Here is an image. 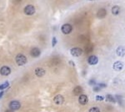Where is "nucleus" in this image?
<instances>
[{
  "label": "nucleus",
  "instance_id": "obj_1",
  "mask_svg": "<svg viewBox=\"0 0 125 112\" xmlns=\"http://www.w3.org/2000/svg\"><path fill=\"white\" fill-rule=\"evenodd\" d=\"M15 61L18 66H23L27 63V57L23 54H18V55H17Z\"/></svg>",
  "mask_w": 125,
  "mask_h": 112
},
{
  "label": "nucleus",
  "instance_id": "obj_2",
  "mask_svg": "<svg viewBox=\"0 0 125 112\" xmlns=\"http://www.w3.org/2000/svg\"><path fill=\"white\" fill-rule=\"evenodd\" d=\"M70 53L73 57H80L83 53V50L79 47H73L70 50Z\"/></svg>",
  "mask_w": 125,
  "mask_h": 112
},
{
  "label": "nucleus",
  "instance_id": "obj_3",
  "mask_svg": "<svg viewBox=\"0 0 125 112\" xmlns=\"http://www.w3.org/2000/svg\"><path fill=\"white\" fill-rule=\"evenodd\" d=\"M61 30H62V33H64V34H69V33L72 32V30H73V27H72L70 24L66 23L62 26Z\"/></svg>",
  "mask_w": 125,
  "mask_h": 112
},
{
  "label": "nucleus",
  "instance_id": "obj_4",
  "mask_svg": "<svg viewBox=\"0 0 125 112\" xmlns=\"http://www.w3.org/2000/svg\"><path fill=\"white\" fill-rule=\"evenodd\" d=\"M9 107H10L11 111H17V110H18L21 107V105L17 100H13L9 104Z\"/></svg>",
  "mask_w": 125,
  "mask_h": 112
},
{
  "label": "nucleus",
  "instance_id": "obj_5",
  "mask_svg": "<svg viewBox=\"0 0 125 112\" xmlns=\"http://www.w3.org/2000/svg\"><path fill=\"white\" fill-rule=\"evenodd\" d=\"M24 13L26 15H33L35 13V7L33 5H28L24 8Z\"/></svg>",
  "mask_w": 125,
  "mask_h": 112
},
{
  "label": "nucleus",
  "instance_id": "obj_6",
  "mask_svg": "<svg viewBox=\"0 0 125 112\" xmlns=\"http://www.w3.org/2000/svg\"><path fill=\"white\" fill-rule=\"evenodd\" d=\"M113 70L117 71V72H120V71H122L123 68H124V64H123L121 61H117L113 63Z\"/></svg>",
  "mask_w": 125,
  "mask_h": 112
},
{
  "label": "nucleus",
  "instance_id": "obj_7",
  "mask_svg": "<svg viewBox=\"0 0 125 112\" xmlns=\"http://www.w3.org/2000/svg\"><path fill=\"white\" fill-rule=\"evenodd\" d=\"M78 102L81 105H86L88 102V98L86 95H80L78 97Z\"/></svg>",
  "mask_w": 125,
  "mask_h": 112
},
{
  "label": "nucleus",
  "instance_id": "obj_8",
  "mask_svg": "<svg viewBox=\"0 0 125 112\" xmlns=\"http://www.w3.org/2000/svg\"><path fill=\"white\" fill-rule=\"evenodd\" d=\"M88 64H89V65H96L98 62V57H96V56L92 55V56H90V57H88Z\"/></svg>",
  "mask_w": 125,
  "mask_h": 112
},
{
  "label": "nucleus",
  "instance_id": "obj_9",
  "mask_svg": "<svg viewBox=\"0 0 125 112\" xmlns=\"http://www.w3.org/2000/svg\"><path fill=\"white\" fill-rule=\"evenodd\" d=\"M54 101L57 105H62L64 101V98L61 95H58V96H56L54 98Z\"/></svg>",
  "mask_w": 125,
  "mask_h": 112
},
{
  "label": "nucleus",
  "instance_id": "obj_10",
  "mask_svg": "<svg viewBox=\"0 0 125 112\" xmlns=\"http://www.w3.org/2000/svg\"><path fill=\"white\" fill-rule=\"evenodd\" d=\"M116 54L118 57H124L125 56V47L123 46H119L116 50Z\"/></svg>",
  "mask_w": 125,
  "mask_h": 112
},
{
  "label": "nucleus",
  "instance_id": "obj_11",
  "mask_svg": "<svg viewBox=\"0 0 125 112\" xmlns=\"http://www.w3.org/2000/svg\"><path fill=\"white\" fill-rule=\"evenodd\" d=\"M10 72H11L10 68L7 66H3L0 69V73H1V75H3V76H8V75L10 74Z\"/></svg>",
  "mask_w": 125,
  "mask_h": 112
},
{
  "label": "nucleus",
  "instance_id": "obj_12",
  "mask_svg": "<svg viewBox=\"0 0 125 112\" xmlns=\"http://www.w3.org/2000/svg\"><path fill=\"white\" fill-rule=\"evenodd\" d=\"M40 53H41L40 50H39L38 47H33V49L31 50V52H30V54H31V56H32V57H39Z\"/></svg>",
  "mask_w": 125,
  "mask_h": 112
},
{
  "label": "nucleus",
  "instance_id": "obj_13",
  "mask_svg": "<svg viewBox=\"0 0 125 112\" xmlns=\"http://www.w3.org/2000/svg\"><path fill=\"white\" fill-rule=\"evenodd\" d=\"M35 74L39 77H42V76H43L45 75V70L43 68H40V67H38L35 70Z\"/></svg>",
  "mask_w": 125,
  "mask_h": 112
},
{
  "label": "nucleus",
  "instance_id": "obj_14",
  "mask_svg": "<svg viewBox=\"0 0 125 112\" xmlns=\"http://www.w3.org/2000/svg\"><path fill=\"white\" fill-rule=\"evenodd\" d=\"M82 92H83V89L81 86H76L73 89V94L75 96H80V95H82Z\"/></svg>",
  "mask_w": 125,
  "mask_h": 112
},
{
  "label": "nucleus",
  "instance_id": "obj_15",
  "mask_svg": "<svg viewBox=\"0 0 125 112\" xmlns=\"http://www.w3.org/2000/svg\"><path fill=\"white\" fill-rule=\"evenodd\" d=\"M119 12H120V7L118 6H113L112 7V13L113 15H118L119 13Z\"/></svg>",
  "mask_w": 125,
  "mask_h": 112
},
{
  "label": "nucleus",
  "instance_id": "obj_16",
  "mask_svg": "<svg viewBox=\"0 0 125 112\" xmlns=\"http://www.w3.org/2000/svg\"><path fill=\"white\" fill-rule=\"evenodd\" d=\"M105 99H106V101H109V102H112V103H114L116 100H115V99H114V97H113L112 95L110 94H108L107 96H106L105 97Z\"/></svg>",
  "mask_w": 125,
  "mask_h": 112
},
{
  "label": "nucleus",
  "instance_id": "obj_17",
  "mask_svg": "<svg viewBox=\"0 0 125 112\" xmlns=\"http://www.w3.org/2000/svg\"><path fill=\"white\" fill-rule=\"evenodd\" d=\"M106 15V10L104 8H101L98 13V18H104Z\"/></svg>",
  "mask_w": 125,
  "mask_h": 112
},
{
  "label": "nucleus",
  "instance_id": "obj_18",
  "mask_svg": "<svg viewBox=\"0 0 125 112\" xmlns=\"http://www.w3.org/2000/svg\"><path fill=\"white\" fill-rule=\"evenodd\" d=\"M8 86H9V83L8 81L6 82H4L3 84H2V85H0V91L1 90H3V89H6L8 87Z\"/></svg>",
  "mask_w": 125,
  "mask_h": 112
},
{
  "label": "nucleus",
  "instance_id": "obj_19",
  "mask_svg": "<svg viewBox=\"0 0 125 112\" xmlns=\"http://www.w3.org/2000/svg\"><path fill=\"white\" fill-rule=\"evenodd\" d=\"M89 112H100V111L98 107H92L89 110Z\"/></svg>",
  "mask_w": 125,
  "mask_h": 112
},
{
  "label": "nucleus",
  "instance_id": "obj_20",
  "mask_svg": "<svg viewBox=\"0 0 125 112\" xmlns=\"http://www.w3.org/2000/svg\"><path fill=\"white\" fill-rule=\"evenodd\" d=\"M56 44H57V38L55 37H54L52 39V46H55Z\"/></svg>",
  "mask_w": 125,
  "mask_h": 112
},
{
  "label": "nucleus",
  "instance_id": "obj_21",
  "mask_svg": "<svg viewBox=\"0 0 125 112\" xmlns=\"http://www.w3.org/2000/svg\"><path fill=\"white\" fill-rule=\"evenodd\" d=\"M103 99H104V97L102 96H96V100H97V101H102V100H103Z\"/></svg>",
  "mask_w": 125,
  "mask_h": 112
},
{
  "label": "nucleus",
  "instance_id": "obj_22",
  "mask_svg": "<svg viewBox=\"0 0 125 112\" xmlns=\"http://www.w3.org/2000/svg\"><path fill=\"white\" fill-rule=\"evenodd\" d=\"M93 89H94V91H99V90H100V88H99V87H98V86L94 87V88H93Z\"/></svg>",
  "mask_w": 125,
  "mask_h": 112
},
{
  "label": "nucleus",
  "instance_id": "obj_23",
  "mask_svg": "<svg viewBox=\"0 0 125 112\" xmlns=\"http://www.w3.org/2000/svg\"><path fill=\"white\" fill-rule=\"evenodd\" d=\"M106 85L105 84H98V87H100V89H101V87H105Z\"/></svg>",
  "mask_w": 125,
  "mask_h": 112
},
{
  "label": "nucleus",
  "instance_id": "obj_24",
  "mask_svg": "<svg viewBox=\"0 0 125 112\" xmlns=\"http://www.w3.org/2000/svg\"><path fill=\"white\" fill-rule=\"evenodd\" d=\"M3 91H1V92H0V98L3 96Z\"/></svg>",
  "mask_w": 125,
  "mask_h": 112
},
{
  "label": "nucleus",
  "instance_id": "obj_25",
  "mask_svg": "<svg viewBox=\"0 0 125 112\" xmlns=\"http://www.w3.org/2000/svg\"><path fill=\"white\" fill-rule=\"evenodd\" d=\"M5 112H14V111H11V110H9V111H5Z\"/></svg>",
  "mask_w": 125,
  "mask_h": 112
}]
</instances>
